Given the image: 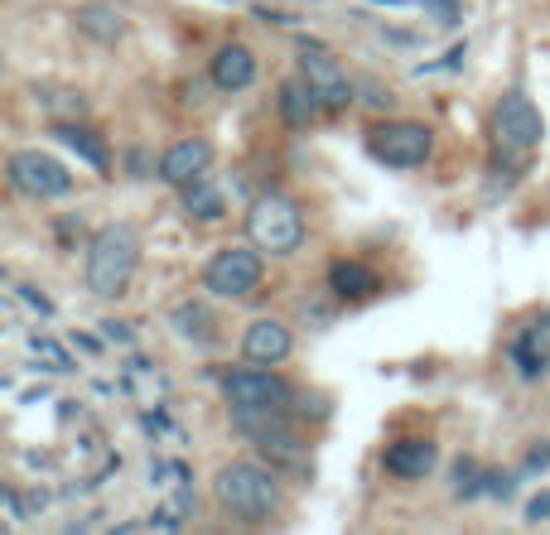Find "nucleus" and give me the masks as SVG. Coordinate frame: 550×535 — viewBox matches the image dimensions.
<instances>
[{
    "label": "nucleus",
    "instance_id": "obj_7",
    "mask_svg": "<svg viewBox=\"0 0 550 535\" xmlns=\"http://www.w3.org/2000/svg\"><path fill=\"white\" fill-rule=\"evenodd\" d=\"M261 280H266V266L256 246H227L203 266V290L218 299H247L256 295Z\"/></svg>",
    "mask_w": 550,
    "mask_h": 535
},
{
    "label": "nucleus",
    "instance_id": "obj_10",
    "mask_svg": "<svg viewBox=\"0 0 550 535\" xmlns=\"http://www.w3.org/2000/svg\"><path fill=\"white\" fill-rule=\"evenodd\" d=\"M213 169V140L208 135H184L160 155V179L174 188H189L193 179H203Z\"/></svg>",
    "mask_w": 550,
    "mask_h": 535
},
{
    "label": "nucleus",
    "instance_id": "obj_14",
    "mask_svg": "<svg viewBox=\"0 0 550 535\" xmlns=\"http://www.w3.org/2000/svg\"><path fill=\"white\" fill-rule=\"evenodd\" d=\"M319 111H324V107H319V92L309 87L304 73L280 87V116H285V126H290V131H309V121H314Z\"/></svg>",
    "mask_w": 550,
    "mask_h": 535
},
{
    "label": "nucleus",
    "instance_id": "obj_22",
    "mask_svg": "<svg viewBox=\"0 0 550 535\" xmlns=\"http://www.w3.org/2000/svg\"><path fill=\"white\" fill-rule=\"evenodd\" d=\"M150 482L155 487H165V492H174V502H184L189 497V478H184V463H150Z\"/></svg>",
    "mask_w": 550,
    "mask_h": 535
},
{
    "label": "nucleus",
    "instance_id": "obj_2",
    "mask_svg": "<svg viewBox=\"0 0 550 535\" xmlns=\"http://www.w3.org/2000/svg\"><path fill=\"white\" fill-rule=\"evenodd\" d=\"M140 266V232L131 222H107L87 246V290L97 299H121Z\"/></svg>",
    "mask_w": 550,
    "mask_h": 535
},
{
    "label": "nucleus",
    "instance_id": "obj_3",
    "mask_svg": "<svg viewBox=\"0 0 550 535\" xmlns=\"http://www.w3.org/2000/svg\"><path fill=\"white\" fill-rule=\"evenodd\" d=\"M213 502L222 516H232L242 526H261L280 511V487L261 463H227L213 478Z\"/></svg>",
    "mask_w": 550,
    "mask_h": 535
},
{
    "label": "nucleus",
    "instance_id": "obj_11",
    "mask_svg": "<svg viewBox=\"0 0 550 535\" xmlns=\"http://www.w3.org/2000/svg\"><path fill=\"white\" fill-rule=\"evenodd\" d=\"M242 357L256 367H280L290 357V328L280 319H256L242 338Z\"/></svg>",
    "mask_w": 550,
    "mask_h": 535
},
{
    "label": "nucleus",
    "instance_id": "obj_6",
    "mask_svg": "<svg viewBox=\"0 0 550 535\" xmlns=\"http://www.w3.org/2000/svg\"><path fill=\"white\" fill-rule=\"evenodd\" d=\"M367 150L386 169H420L435 155V131L425 121H377L367 131Z\"/></svg>",
    "mask_w": 550,
    "mask_h": 535
},
{
    "label": "nucleus",
    "instance_id": "obj_16",
    "mask_svg": "<svg viewBox=\"0 0 550 535\" xmlns=\"http://www.w3.org/2000/svg\"><path fill=\"white\" fill-rule=\"evenodd\" d=\"M329 290L338 299H348V304H358V299L377 295V290H382V280H377L367 266H358V261H338V266L329 270Z\"/></svg>",
    "mask_w": 550,
    "mask_h": 535
},
{
    "label": "nucleus",
    "instance_id": "obj_23",
    "mask_svg": "<svg viewBox=\"0 0 550 535\" xmlns=\"http://www.w3.org/2000/svg\"><path fill=\"white\" fill-rule=\"evenodd\" d=\"M420 5H425V10H435V20H440V25H454V20H459V5H454V0H420Z\"/></svg>",
    "mask_w": 550,
    "mask_h": 535
},
{
    "label": "nucleus",
    "instance_id": "obj_21",
    "mask_svg": "<svg viewBox=\"0 0 550 535\" xmlns=\"http://www.w3.org/2000/svg\"><path fill=\"white\" fill-rule=\"evenodd\" d=\"M78 25H83V34H92V39H102V44H116L121 39V20H116V10H102V5H87L83 15H78Z\"/></svg>",
    "mask_w": 550,
    "mask_h": 535
},
{
    "label": "nucleus",
    "instance_id": "obj_18",
    "mask_svg": "<svg viewBox=\"0 0 550 535\" xmlns=\"http://www.w3.org/2000/svg\"><path fill=\"white\" fill-rule=\"evenodd\" d=\"M121 386H126V391H131L140 405H160V401H165V391H169L165 372H155L150 362H126V372H121Z\"/></svg>",
    "mask_w": 550,
    "mask_h": 535
},
{
    "label": "nucleus",
    "instance_id": "obj_9",
    "mask_svg": "<svg viewBox=\"0 0 550 535\" xmlns=\"http://www.w3.org/2000/svg\"><path fill=\"white\" fill-rule=\"evenodd\" d=\"M300 73L309 78V87L319 92V107L324 111H348L358 87L348 82V73L338 68V58L324 44H300Z\"/></svg>",
    "mask_w": 550,
    "mask_h": 535
},
{
    "label": "nucleus",
    "instance_id": "obj_15",
    "mask_svg": "<svg viewBox=\"0 0 550 535\" xmlns=\"http://www.w3.org/2000/svg\"><path fill=\"white\" fill-rule=\"evenodd\" d=\"M54 135L63 140V145H73L78 155H83L97 174H111V150H107V140H102V131L97 126H78V121H58Z\"/></svg>",
    "mask_w": 550,
    "mask_h": 535
},
{
    "label": "nucleus",
    "instance_id": "obj_13",
    "mask_svg": "<svg viewBox=\"0 0 550 535\" xmlns=\"http://www.w3.org/2000/svg\"><path fill=\"white\" fill-rule=\"evenodd\" d=\"M382 463L391 478L415 482V478H425V473H435V444H430V439H401V444L386 449Z\"/></svg>",
    "mask_w": 550,
    "mask_h": 535
},
{
    "label": "nucleus",
    "instance_id": "obj_25",
    "mask_svg": "<svg viewBox=\"0 0 550 535\" xmlns=\"http://www.w3.org/2000/svg\"><path fill=\"white\" fill-rule=\"evenodd\" d=\"M526 516H531V521H546V516H550V492H541V497L531 502V511H526Z\"/></svg>",
    "mask_w": 550,
    "mask_h": 535
},
{
    "label": "nucleus",
    "instance_id": "obj_17",
    "mask_svg": "<svg viewBox=\"0 0 550 535\" xmlns=\"http://www.w3.org/2000/svg\"><path fill=\"white\" fill-rule=\"evenodd\" d=\"M184 213H189L193 222H218V217L227 213V203H222V184H213L208 174L193 179V184L184 188Z\"/></svg>",
    "mask_w": 550,
    "mask_h": 535
},
{
    "label": "nucleus",
    "instance_id": "obj_4",
    "mask_svg": "<svg viewBox=\"0 0 550 535\" xmlns=\"http://www.w3.org/2000/svg\"><path fill=\"white\" fill-rule=\"evenodd\" d=\"M247 241L261 256H295L304 241V213L290 193H261L247 213Z\"/></svg>",
    "mask_w": 550,
    "mask_h": 535
},
{
    "label": "nucleus",
    "instance_id": "obj_24",
    "mask_svg": "<svg viewBox=\"0 0 550 535\" xmlns=\"http://www.w3.org/2000/svg\"><path fill=\"white\" fill-rule=\"evenodd\" d=\"M20 299H25V304H34L39 314H54V304H49L44 295H39V290H29V285H20Z\"/></svg>",
    "mask_w": 550,
    "mask_h": 535
},
{
    "label": "nucleus",
    "instance_id": "obj_5",
    "mask_svg": "<svg viewBox=\"0 0 550 535\" xmlns=\"http://www.w3.org/2000/svg\"><path fill=\"white\" fill-rule=\"evenodd\" d=\"M541 135H546V121H541L536 102L526 97L522 87H507V92L497 97V107H493L497 160H526V155L541 145Z\"/></svg>",
    "mask_w": 550,
    "mask_h": 535
},
{
    "label": "nucleus",
    "instance_id": "obj_1",
    "mask_svg": "<svg viewBox=\"0 0 550 535\" xmlns=\"http://www.w3.org/2000/svg\"><path fill=\"white\" fill-rule=\"evenodd\" d=\"M222 391H227V405H232V420L247 429V434H256V429H266L290 415V386L271 367L247 362L242 372L222 376Z\"/></svg>",
    "mask_w": 550,
    "mask_h": 535
},
{
    "label": "nucleus",
    "instance_id": "obj_12",
    "mask_svg": "<svg viewBox=\"0 0 550 535\" xmlns=\"http://www.w3.org/2000/svg\"><path fill=\"white\" fill-rule=\"evenodd\" d=\"M208 78H213L218 92H242V87L256 82V58H251L247 44H222L208 63Z\"/></svg>",
    "mask_w": 550,
    "mask_h": 535
},
{
    "label": "nucleus",
    "instance_id": "obj_8",
    "mask_svg": "<svg viewBox=\"0 0 550 535\" xmlns=\"http://www.w3.org/2000/svg\"><path fill=\"white\" fill-rule=\"evenodd\" d=\"M5 174H10V184L15 193H25V198H63L68 188H73V174L54 160V155H44V150H15L10 164H5Z\"/></svg>",
    "mask_w": 550,
    "mask_h": 535
},
{
    "label": "nucleus",
    "instance_id": "obj_19",
    "mask_svg": "<svg viewBox=\"0 0 550 535\" xmlns=\"http://www.w3.org/2000/svg\"><path fill=\"white\" fill-rule=\"evenodd\" d=\"M174 328H179L184 338H193L198 348H208V343L218 338V328H213V314H208L203 304H179V309H174Z\"/></svg>",
    "mask_w": 550,
    "mask_h": 535
},
{
    "label": "nucleus",
    "instance_id": "obj_20",
    "mask_svg": "<svg viewBox=\"0 0 550 535\" xmlns=\"http://www.w3.org/2000/svg\"><path fill=\"white\" fill-rule=\"evenodd\" d=\"M34 102H44L58 121H68V116H78V111H83V92L58 87V82H39V87H34Z\"/></svg>",
    "mask_w": 550,
    "mask_h": 535
}]
</instances>
